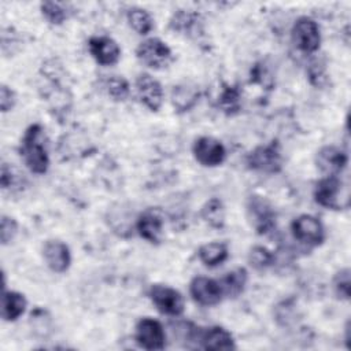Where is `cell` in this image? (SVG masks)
I'll use <instances>...</instances> for the list:
<instances>
[{
	"label": "cell",
	"mask_w": 351,
	"mask_h": 351,
	"mask_svg": "<svg viewBox=\"0 0 351 351\" xmlns=\"http://www.w3.org/2000/svg\"><path fill=\"white\" fill-rule=\"evenodd\" d=\"M248 262L255 270H266L274 263V254L263 245H255L248 252Z\"/></svg>",
	"instance_id": "28"
},
{
	"label": "cell",
	"mask_w": 351,
	"mask_h": 351,
	"mask_svg": "<svg viewBox=\"0 0 351 351\" xmlns=\"http://www.w3.org/2000/svg\"><path fill=\"white\" fill-rule=\"evenodd\" d=\"M43 258L47 266L55 273H64L71 263L69 247L60 240H48L43 247Z\"/></svg>",
	"instance_id": "17"
},
{
	"label": "cell",
	"mask_w": 351,
	"mask_h": 351,
	"mask_svg": "<svg viewBox=\"0 0 351 351\" xmlns=\"http://www.w3.org/2000/svg\"><path fill=\"white\" fill-rule=\"evenodd\" d=\"M136 90L140 101L151 111H158L163 103V89L158 80L149 74H140L136 80Z\"/></svg>",
	"instance_id": "14"
},
{
	"label": "cell",
	"mask_w": 351,
	"mask_h": 351,
	"mask_svg": "<svg viewBox=\"0 0 351 351\" xmlns=\"http://www.w3.org/2000/svg\"><path fill=\"white\" fill-rule=\"evenodd\" d=\"M19 152L32 173H47L49 167V156L45 148V133L40 123H33L25 130Z\"/></svg>",
	"instance_id": "1"
},
{
	"label": "cell",
	"mask_w": 351,
	"mask_h": 351,
	"mask_svg": "<svg viewBox=\"0 0 351 351\" xmlns=\"http://www.w3.org/2000/svg\"><path fill=\"white\" fill-rule=\"evenodd\" d=\"M333 291L339 299L348 300L351 295V285H350V270L341 269L333 277Z\"/></svg>",
	"instance_id": "30"
},
{
	"label": "cell",
	"mask_w": 351,
	"mask_h": 351,
	"mask_svg": "<svg viewBox=\"0 0 351 351\" xmlns=\"http://www.w3.org/2000/svg\"><path fill=\"white\" fill-rule=\"evenodd\" d=\"M202 218L204 222L215 229H221L225 225V207L218 197H211L202 207Z\"/></svg>",
	"instance_id": "24"
},
{
	"label": "cell",
	"mask_w": 351,
	"mask_h": 351,
	"mask_svg": "<svg viewBox=\"0 0 351 351\" xmlns=\"http://www.w3.org/2000/svg\"><path fill=\"white\" fill-rule=\"evenodd\" d=\"M347 154L335 145H325L315 155V165L325 176H339L347 166Z\"/></svg>",
	"instance_id": "15"
},
{
	"label": "cell",
	"mask_w": 351,
	"mask_h": 351,
	"mask_svg": "<svg viewBox=\"0 0 351 351\" xmlns=\"http://www.w3.org/2000/svg\"><path fill=\"white\" fill-rule=\"evenodd\" d=\"M15 101H16L15 92L10 86L3 84L0 88V108H1V111L7 112V111L12 110L15 106Z\"/></svg>",
	"instance_id": "32"
},
{
	"label": "cell",
	"mask_w": 351,
	"mask_h": 351,
	"mask_svg": "<svg viewBox=\"0 0 351 351\" xmlns=\"http://www.w3.org/2000/svg\"><path fill=\"white\" fill-rule=\"evenodd\" d=\"M192 152L195 159L207 167L219 166L226 158V149L223 144L210 136H202L193 141Z\"/></svg>",
	"instance_id": "10"
},
{
	"label": "cell",
	"mask_w": 351,
	"mask_h": 351,
	"mask_svg": "<svg viewBox=\"0 0 351 351\" xmlns=\"http://www.w3.org/2000/svg\"><path fill=\"white\" fill-rule=\"evenodd\" d=\"M219 281L223 298H237L247 284V270L244 267H237L226 273Z\"/></svg>",
	"instance_id": "20"
},
{
	"label": "cell",
	"mask_w": 351,
	"mask_h": 351,
	"mask_svg": "<svg viewBox=\"0 0 351 351\" xmlns=\"http://www.w3.org/2000/svg\"><path fill=\"white\" fill-rule=\"evenodd\" d=\"M106 93L115 101H123L130 93L128 81L121 75H107L100 81Z\"/></svg>",
	"instance_id": "26"
},
{
	"label": "cell",
	"mask_w": 351,
	"mask_h": 351,
	"mask_svg": "<svg viewBox=\"0 0 351 351\" xmlns=\"http://www.w3.org/2000/svg\"><path fill=\"white\" fill-rule=\"evenodd\" d=\"M199 100V90L195 86H189L186 84L174 86L171 93V101L177 111H188L191 110L196 101Z\"/></svg>",
	"instance_id": "23"
},
{
	"label": "cell",
	"mask_w": 351,
	"mask_h": 351,
	"mask_svg": "<svg viewBox=\"0 0 351 351\" xmlns=\"http://www.w3.org/2000/svg\"><path fill=\"white\" fill-rule=\"evenodd\" d=\"M137 59L151 69H163L173 60L171 49L160 38L151 37L138 44L136 48Z\"/></svg>",
	"instance_id": "4"
},
{
	"label": "cell",
	"mask_w": 351,
	"mask_h": 351,
	"mask_svg": "<svg viewBox=\"0 0 351 351\" xmlns=\"http://www.w3.org/2000/svg\"><path fill=\"white\" fill-rule=\"evenodd\" d=\"M346 344H347V348L351 347V344H350V322H347V325H346Z\"/></svg>",
	"instance_id": "33"
},
{
	"label": "cell",
	"mask_w": 351,
	"mask_h": 351,
	"mask_svg": "<svg viewBox=\"0 0 351 351\" xmlns=\"http://www.w3.org/2000/svg\"><path fill=\"white\" fill-rule=\"evenodd\" d=\"M189 340H195L203 350H234L236 344L230 332L214 325L208 328H193Z\"/></svg>",
	"instance_id": "7"
},
{
	"label": "cell",
	"mask_w": 351,
	"mask_h": 351,
	"mask_svg": "<svg viewBox=\"0 0 351 351\" xmlns=\"http://www.w3.org/2000/svg\"><path fill=\"white\" fill-rule=\"evenodd\" d=\"M43 16L52 25H62L67 18L70 11L67 5L58 1H43L40 4Z\"/></svg>",
	"instance_id": "27"
},
{
	"label": "cell",
	"mask_w": 351,
	"mask_h": 351,
	"mask_svg": "<svg viewBox=\"0 0 351 351\" xmlns=\"http://www.w3.org/2000/svg\"><path fill=\"white\" fill-rule=\"evenodd\" d=\"M217 106L222 112L228 115L239 112L241 107V92L239 86L225 84L217 99Z\"/></svg>",
	"instance_id": "22"
},
{
	"label": "cell",
	"mask_w": 351,
	"mask_h": 351,
	"mask_svg": "<svg viewBox=\"0 0 351 351\" xmlns=\"http://www.w3.org/2000/svg\"><path fill=\"white\" fill-rule=\"evenodd\" d=\"M26 299L16 291H3L1 295V317L4 321L18 319L26 308Z\"/></svg>",
	"instance_id": "19"
},
{
	"label": "cell",
	"mask_w": 351,
	"mask_h": 351,
	"mask_svg": "<svg viewBox=\"0 0 351 351\" xmlns=\"http://www.w3.org/2000/svg\"><path fill=\"white\" fill-rule=\"evenodd\" d=\"M341 196V181L337 176H325L321 178L314 188V200L330 210H340L343 207L340 202Z\"/></svg>",
	"instance_id": "13"
},
{
	"label": "cell",
	"mask_w": 351,
	"mask_h": 351,
	"mask_svg": "<svg viewBox=\"0 0 351 351\" xmlns=\"http://www.w3.org/2000/svg\"><path fill=\"white\" fill-rule=\"evenodd\" d=\"M165 226L163 211L158 207H149L144 210L136 221V229L138 234L152 244H159L162 241Z\"/></svg>",
	"instance_id": "11"
},
{
	"label": "cell",
	"mask_w": 351,
	"mask_h": 351,
	"mask_svg": "<svg viewBox=\"0 0 351 351\" xmlns=\"http://www.w3.org/2000/svg\"><path fill=\"white\" fill-rule=\"evenodd\" d=\"M307 77L311 85H314L315 88H324L329 81L325 63L319 59L311 60L307 67Z\"/></svg>",
	"instance_id": "29"
},
{
	"label": "cell",
	"mask_w": 351,
	"mask_h": 351,
	"mask_svg": "<svg viewBox=\"0 0 351 351\" xmlns=\"http://www.w3.org/2000/svg\"><path fill=\"white\" fill-rule=\"evenodd\" d=\"M248 169L261 173H278L282 167V154L280 144L271 141L254 148L245 158Z\"/></svg>",
	"instance_id": "3"
},
{
	"label": "cell",
	"mask_w": 351,
	"mask_h": 351,
	"mask_svg": "<svg viewBox=\"0 0 351 351\" xmlns=\"http://www.w3.org/2000/svg\"><path fill=\"white\" fill-rule=\"evenodd\" d=\"M291 229L293 237L307 247H317L322 244L325 239V230L321 221L310 214H303L295 218Z\"/></svg>",
	"instance_id": "8"
},
{
	"label": "cell",
	"mask_w": 351,
	"mask_h": 351,
	"mask_svg": "<svg viewBox=\"0 0 351 351\" xmlns=\"http://www.w3.org/2000/svg\"><path fill=\"white\" fill-rule=\"evenodd\" d=\"M18 233V223L12 217L1 215L0 221V240L3 245H7L14 240Z\"/></svg>",
	"instance_id": "31"
},
{
	"label": "cell",
	"mask_w": 351,
	"mask_h": 351,
	"mask_svg": "<svg viewBox=\"0 0 351 351\" xmlns=\"http://www.w3.org/2000/svg\"><path fill=\"white\" fill-rule=\"evenodd\" d=\"M291 36L295 47L304 53H313L319 48V26L314 19L308 16H300L295 21Z\"/></svg>",
	"instance_id": "5"
},
{
	"label": "cell",
	"mask_w": 351,
	"mask_h": 351,
	"mask_svg": "<svg viewBox=\"0 0 351 351\" xmlns=\"http://www.w3.org/2000/svg\"><path fill=\"white\" fill-rule=\"evenodd\" d=\"M247 218L258 234H269L276 228V213L267 199L252 195L247 200Z\"/></svg>",
	"instance_id": "2"
},
{
	"label": "cell",
	"mask_w": 351,
	"mask_h": 351,
	"mask_svg": "<svg viewBox=\"0 0 351 351\" xmlns=\"http://www.w3.org/2000/svg\"><path fill=\"white\" fill-rule=\"evenodd\" d=\"M126 19L129 26L141 36L148 34L154 27V21L149 12L140 7H132L126 12Z\"/></svg>",
	"instance_id": "25"
},
{
	"label": "cell",
	"mask_w": 351,
	"mask_h": 351,
	"mask_svg": "<svg viewBox=\"0 0 351 351\" xmlns=\"http://www.w3.org/2000/svg\"><path fill=\"white\" fill-rule=\"evenodd\" d=\"M170 29L186 37H199L203 33V19L199 12L178 10L170 18Z\"/></svg>",
	"instance_id": "18"
},
{
	"label": "cell",
	"mask_w": 351,
	"mask_h": 351,
	"mask_svg": "<svg viewBox=\"0 0 351 351\" xmlns=\"http://www.w3.org/2000/svg\"><path fill=\"white\" fill-rule=\"evenodd\" d=\"M134 339L144 350H163L166 346V332L158 319L144 317L136 325Z\"/></svg>",
	"instance_id": "9"
},
{
	"label": "cell",
	"mask_w": 351,
	"mask_h": 351,
	"mask_svg": "<svg viewBox=\"0 0 351 351\" xmlns=\"http://www.w3.org/2000/svg\"><path fill=\"white\" fill-rule=\"evenodd\" d=\"M148 296L154 303V306L162 314H166L170 317H178L184 313L185 302L182 295L177 289L169 285H163V284L151 285L148 291Z\"/></svg>",
	"instance_id": "6"
},
{
	"label": "cell",
	"mask_w": 351,
	"mask_h": 351,
	"mask_svg": "<svg viewBox=\"0 0 351 351\" xmlns=\"http://www.w3.org/2000/svg\"><path fill=\"white\" fill-rule=\"evenodd\" d=\"M189 292L193 300L202 306H215L223 298L219 281L204 276H197L191 281Z\"/></svg>",
	"instance_id": "12"
},
{
	"label": "cell",
	"mask_w": 351,
	"mask_h": 351,
	"mask_svg": "<svg viewBox=\"0 0 351 351\" xmlns=\"http://www.w3.org/2000/svg\"><path fill=\"white\" fill-rule=\"evenodd\" d=\"M197 255L203 265H206L208 267H215L228 259L229 251H228V245L225 243L213 241V243L203 244L199 248Z\"/></svg>",
	"instance_id": "21"
},
{
	"label": "cell",
	"mask_w": 351,
	"mask_h": 351,
	"mask_svg": "<svg viewBox=\"0 0 351 351\" xmlns=\"http://www.w3.org/2000/svg\"><path fill=\"white\" fill-rule=\"evenodd\" d=\"M89 52L101 66L115 64L121 58V48L115 40L108 36H93L88 43Z\"/></svg>",
	"instance_id": "16"
}]
</instances>
